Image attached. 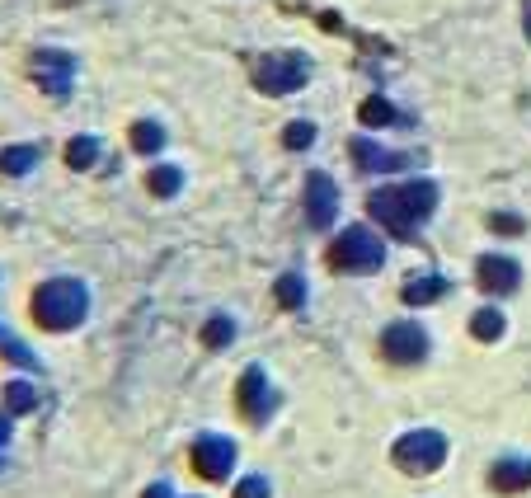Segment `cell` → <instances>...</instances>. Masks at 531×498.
Instances as JSON below:
<instances>
[{
    "instance_id": "6da1fadb",
    "label": "cell",
    "mask_w": 531,
    "mask_h": 498,
    "mask_svg": "<svg viewBox=\"0 0 531 498\" xmlns=\"http://www.w3.org/2000/svg\"><path fill=\"white\" fill-rule=\"evenodd\" d=\"M438 207V184L428 179H409V184H395V188H381L367 198V212H372L395 240H414V231L423 226V217Z\"/></svg>"
},
{
    "instance_id": "f1b7e54d",
    "label": "cell",
    "mask_w": 531,
    "mask_h": 498,
    "mask_svg": "<svg viewBox=\"0 0 531 498\" xmlns=\"http://www.w3.org/2000/svg\"><path fill=\"white\" fill-rule=\"evenodd\" d=\"M10 433H15V423H10V409L0 414V447H10Z\"/></svg>"
},
{
    "instance_id": "2e32d148",
    "label": "cell",
    "mask_w": 531,
    "mask_h": 498,
    "mask_svg": "<svg viewBox=\"0 0 531 498\" xmlns=\"http://www.w3.org/2000/svg\"><path fill=\"white\" fill-rule=\"evenodd\" d=\"M273 301L287 306V311H297L301 301H306V282H301V273H282L278 287H273Z\"/></svg>"
},
{
    "instance_id": "83f0119b",
    "label": "cell",
    "mask_w": 531,
    "mask_h": 498,
    "mask_svg": "<svg viewBox=\"0 0 531 498\" xmlns=\"http://www.w3.org/2000/svg\"><path fill=\"white\" fill-rule=\"evenodd\" d=\"M141 498H174V484H165V480H160V484H151V489H146Z\"/></svg>"
},
{
    "instance_id": "4dcf8cb0",
    "label": "cell",
    "mask_w": 531,
    "mask_h": 498,
    "mask_svg": "<svg viewBox=\"0 0 531 498\" xmlns=\"http://www.w3.org/2000/svg\"><path fill=\"white\" fill-rule=\"evenodd\" d=\"M193 498H198V494H193Z\"/></svg>"
},
{
    "instance_id": "30bf717a",
    "label": "cell",
    "mask_w": 531,
    "mask_h": 498,
    "mask_svg": "<svg viewBox=\"0 0 531 498\" xmlns=\"http://www.w3.org/2000/svg\"><path fill=\"white\" fill-rule=\"evenodd\" d=\"M33 80L43 85L47 94H71V80H76V57H66V52H38L33 57Z\"/></svg>"
},
{
    "instance_id": "3957f363",
    "label": "cell",
    "mask_w": 531,
    "mask_h": 498,
    "mask_svg": "<svg viewBox=\"0 0 531 498\" xmlns=\"http://www.w3.org/2000/svg\"><path fill=\"white\" fill-rule=\"evenodd\" d=\"M381 264H386V240L372 226H348L329 245V268H339V273H376Z\"/></svg>"
},
{
    "instance_id": "7a4b0ae2",
    "label": "cell",
    "mask_w": 531,
    "mask_h": 498,
    "mask_svg": "<svg viewBox=\"0 0 531 498\" xmlns=\"http://www.w3.org/2000/svg\"><path fill=\"white\" fill-rule=\"evenodd\" d=\"M85 315H90V292H85V282H76V278H52L33 296V320L43 329H52V334L76 329Z\"/></svg>"
},
{
    "instance_id": "5bb4252c",
    "label": "cell",
    "mask_w": 531,
    "mask_h": 498,
    "mask_svg": "<svg viewBox=\"0 0 531 498\" xmlns=\"http://www.w3.org/2000/svg\"><path fill=\"white\" fill-rule=\"evenodd\" d=\"M447 292H452V282H447V278H438V273H423V278H409L400 296H405L409 306H428V301H438V296H447Z\"/></svg>"
},
{
    "instance_id": "44dd1931",
    "label": "cell",
    "mask_w": 531,
    "mask_h": 498,
    "mask_svg": "<svg viewBox=\"0 0 531 498\" xmlns=\"http://www.w3.org/2000/svg\"><path fill=\"white\" fill-rule=\"evenodd\" d=\"M358 118L367 127H391L395 123V109L381 99V94H372V99H362V109H358Z\"/></svg>"
},
{
    "instance_id": "d4e9b609",
    "label": "cell",
    "mask_w": 531,
    "mask_h": 498,
    "mask_svg": "<svg viewBox=\"0 0 531 498\" xmlns=\"http://www.w3.org/2000/svg\"><path fill=\"white\" fill-rule=\"evenodd\" d=\"M311 141H315V127L311 123H292L287 132H282V146H287V151H306Z\"/></svg>"
},
{
    "instance_id": "4316f807",
    "label": "cell",
    "mask_w": 531,
    "mask_h": 498,
    "mask_svg": "<svg viewBox=\"0 0 531 498\" xmlns=\"http://www.w3.org/2000/svg\"><path fill=\"white\" fill-rule=\"evenodd\" d=\"M489 231H499V235H522V217H513V212H494V217H489Z\"/></svg>"
},
{
    "instance_id": "603a6c76",
    "label": "cell",
    "mask_w": 531,
    "mask_h": 498,
    "mask_svg": "<svg viewBox=\"0 0 531 498\" xmlns=\"http://www.w3.org/2000/svg\"><path fill=\"white\" fill-rule=\"evenodd\" d=\"M179 184H184V170H174V165H160V170L151 174V193H156V198H174Z\"/></svg>"
},
{
    "instance_id": "f546056e",
    "label": "cell",
    "mask_w": 531,
    "mask_h": 498,
    "mask_svg": "<svg viewBox=\"0 0 531 498\" xmlns=\"http://www.w3.org/2000/svg\"><path fill=\"white\" fill-rule=\"evenodd\" d=\"M527 33H531V5H527Z\"/></svg>"
},
{
    "instance_id": "484cf974",
    "label": "cell",
    "mask_w": 531,
    "mask_h": 498,
    "mask_svg": "<svg viewBox=\"0 0 531 498\" xmlns=\"http://www.w3.org/2000/svg\"><path fill=\"white\" fill-rule=\"evenodd\" d=\"M273 489H268L264 475H245V480L235 484V498H268Z\"/></svg>"
},
{
    "instance_id": "ba28073f",
    "label": "cell",
    "mask_w": 531,
    "mask_h": 498,
    "mask_svg": "<svg viewBox=\"0 0 531 498\" xmlns=\"http://www.w3.org/2000/svg\"><path fill=\"white\" fill-rule=\"evenodd\" d=\"M381 353H386L391 362H400V367L423 362V358H428V334H423V325L400 320V325H391L386 334H381Z\"/></svg>"
},
{
    "instance_id": "d6986e66",
    "label": "cell",
    "mask_w": 531,
    "mask_h": 498,
    "mask_svg": "<svg viewBox=\"0 0 531 498\" xmlns=\"http://www.w3.org/2000/svg\"><path fill=\"white\" fill-rule=\"evenodd\" d=\"M0 353H5V358L15 362V367H24V372H38V358H33L29 348H24V343H19L5 325H0Z\"/></svg>"
},
{
    "instance_id": "8992f818",
    "label": "cell",
    "mask_w": 531,
    "mask_h": 498,
    "mask_svg": "<svg viewBox=\"0 0 531 498\" xmlns=\"http://www.w3.org/2000/svg\"><path fill=\"white\" fill-rule=\"evenodd\" d=\"M235 400H240V414H245L250 423H268V414H273V405H278V395H273V386H268L264 367H245L240 386H235Z\"/></svg>"
},
{
    "instance_id": "9c48e42d",
    "label": "cell",
    "mask_w": 531,
    "mask_h": 498,
    "mask_svg": "<svg viewBox=\"0 0 531 498\" xmlns=\"http://www.w3.org/2000/svg\"><path fill=\"white\" fill-rule=\"evenodd\" d=\"M306 217H311L315 231H325V226L339 221V188H334V179L320 170L306 179Z\"/></svg>"
},
{
    "instance_id": "9a60e30c",
    "label": "cell",
    "mask_w": 531,
    "mask_h": 498,
    "mask_svg": "<svg viewBox=\"0 0 531 498\" xmlns=\"http://www.w3.org/2000/svg\"><path fill=\"white\" fill-rule=\"evenodd\" d=\"M160 146H165V127L151 123V118L132 123V151H137V156H156Z\"/></svg>"
},
{
    "instance_id": "e0dca14e",
    "label": "cell",
    "mask_w": 531,
    "mask_h": 498,
    "mask_svg": "<svg viewBox=\"0 0 531 498\" xmlns=\"http://www.w3.org/2000/svg\"><path fill=\"white\" fill-rule=\"evenodd\" d=\"M94 160H99V141L94 137H71V146H66V165H71V170H90Z\"/></svg>"
},
{
    "instance_id": "cb8c5ba5",
    "label": "cell",
    "mask_w": 531,
    "mask_h": 498,
    "mask_svg": "<svg viewBox=\"0 0 531 498\" xmlns=\"http://www.w3.org/2000/svg\"><path fill=\"white\" fill-rule=\"evenodd\" d=\"M231 339H235V325L226 320V315H212V320L203 325V343H207V348H226Z\"/></svg>"
},
{
    "instance_id": "52a82bcc",
    "label": "cell",
    "mask_w": 531,
    "mask_h": 498,
    "mask_svg": "<svg viewBox=\"0 0 531 498\" xmlns=\"http://www.w3.org/2000/svg\"><path fill=\"white\" fill-rule=\"evenodd\" d=\"M193 470L203 475V480H226L235 470V442L231 437H217V433H207L193 442Z\"/></svg>"
},
{
    "instance_id": "ac0fdd59",
    "label": "cell",
    "mask_w": 531,
    "mask_h": 498,
    "mask_svg": "<svg viewBox=\"0 0 531 498\" xmlns=\"http://www.w3.org/2000/svg\"><path fill=\"white\" fill-rule=\"evenodd\" d=\"M5 409H10V414H29V409H38V390H33L29 381H10V386H5Z\"/></svg>"
},
{
    "instance_id": "ffe728a7",
    "label": "cell",
    "mask_w": 531,
    "mask_h": 498,
    "mask_svg": "<svg viewBox=\"0 0 531 498\" xmlns=\"http://www.w3.org/2000/svg\"><path fill=\"white\" fill-rule=\"evenodd\" d=\"M38 165V151L33 146H10V151H0V170L5 174H29Z\"/></svg>"
},
{
    "instance_id": "277c9868",
    "label": "cell",
    "mask_w": 531,
    "mask_h": 498,
    "mask_svg": "<svg viewBox=\"0 0 531 498\" xmlns=\"http://www.w3.org/2000/svg\"><path fill=\"white\" fill-rule=\"evenodd\" d=\"M391 456L405 475H433L447 461V437L433 433V428H414V433H405L395 442Z\"/></svg>"
},
{
    "instance_id": "5b68a950",
    "label": "cell",
    "mask_w": 531,
    "mask_h": 498,
    "mask_svg": "<svg viewBox=\"0 0 531 498\" xmlns=\"http://www.w3.org/2000/svg\"><path fill=\"white\" fill-rule=\"evenodd\" d=\"M311 80V62L301 52H278V57H264L254 66V85L264 94H292Z\"/></svg>"
},
{
    "instance_id": "7402d4cb",
    "label": "cell",
    "mask_w": 531,
    "mask_h": 498,
    "mask_svg": "<svg viewBox=\"0 0 531 498\" xmlns=\"http://www.w3.org/2000/svg\"><path fill=\"white\" fill-rule=\"evenodd\" d=\"M470 334L475 339H485V343H494L503 334V315L489 306V311H475V320H470Z\"/></svg>"
},
{
    "instance_id": "7c38bea8",
    "label": "cell",
    "mask_w": 531,
    "mask_h": 498,
    "mask_svg": "<svg viewBox=\"0 0 531 498\" xmlns=\"http://www.w3.org/2000/svg\"><path fill=\"white\" fill-rule=\"evenodd\" d=\"M489 484H494L499 494H522V489H531V456H503V461H494Z\"/></svg>"
},
{
    "instance_id": "4fadbf2b",
    "label": "cell",
    "mask_w": 531,
    "mask_h": 498,
    "mask_svg": "<svg viewBox=\"0 0 531 498\" xmlns=\"http://www.w3.org/2000/svg\"><path fill=\"white\" fill-rule=\"evenodd\" d=\"M348 151H353V160H358V170H367V174H391V170H405L409 165V156L386 151V146H376V141H353Z\"/></svg>"
},
{
    "instance_id": "8fae6325",
    "label": "cell",
    "mask_w": 531,
    "mask_h": 498,
    "mask_svg": "<svg viewBox=\"0 0 531 498\" xmlns=\"http://www.w3.org/2000/svg\"><path fill=\"white\" fill-rule=\"evenodd\" d=\"M475 278H480V287H485L489 296H508L522 287V268H517V259H503V254H485L480 259V268H475Z\"/></svg>"
}]
</instances>
